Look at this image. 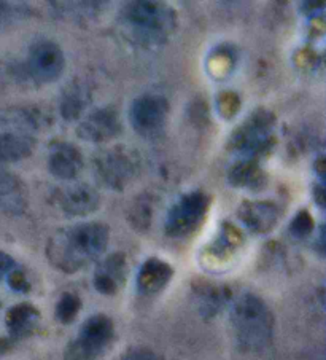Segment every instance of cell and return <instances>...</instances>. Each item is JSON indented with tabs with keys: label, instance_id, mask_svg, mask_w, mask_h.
<instances>
[{
	"label": "cell",
	"instance_id": "6da1fadb",
	"mask_svg": "<svg viewBox=\"0 0 326 360\" xmlns=\"http://www.w3.org/2000/svg\"><path fill=\"white\" fill-rule=\"evenodd\" d=\"M110 228L100 221H86L54 233L46 245L51 265L63 273H77L104 254Z\"/></svg>",
	"mask_w": 326,
	"mask_h": 360
},
{
	"label": "cell",
	"instance_id": "7a4b0ae2",
	"mask_svg": "<svg viewBox=\"0 0 326 360\" xmlns=\"http://www.w3.org/2000/svg\"><path fill=\"white\" fill-rule=\"evenodd\" d=\"M231 327L240 349L261 352L273 343L274 316L269 306L253 293H244L231 308Z\"/></svg>",
	"mask_w": 326,
	"mask_h": 360
},
{
	"label": "cell",
	"instance_id": "3957f363",
	"mask_svg": "<svg viewBox=\"0 0 326 360\" xmlns=\"http://www.w3.org/2000/svg\"><path fill=\"white\" fill-rule=\"evenodd\" d=\"M123 21L143 44H161L174 31L175 11L166 4L138 0L126 4Z\"/></svg>",
	"mask_w": 326,
	"mask_h": 360
},
{
	"label": "cell",
	"instance_id": "277c9868",
	"mask_svg": "<svg viewBox=\"0 0 326 360\" xmlns=\"http://www.w3.org/2000/svg\"><path fill=\"white\" fill-rule=\"evenodd\" d=\"M275 117L269 110L253 112L245 122L234 131L229 139V148L237 153L240 160H259L274 147Z\"/></svg>",
	"mask_w": 326,
	"mask_h": 360
},
{
	"label": "cell",
	"instance_id": "5b68a950",
	"mask_svg": "<svg viewBox=\"0 0 326 360\" xmlns=\"http://www.w3.org/2000/svg\"><path fill=\"white\" fill-rule=\"evenodd\" d=\"M210 202L212 198L202 190H195L180 196L167 212L164 224L166 235L175 239L191 236L207 217Z\"/></svg>",
	"mask_w": 326,
	"mask_h": 360
},
{
	"label": "cell",
	"instance_id": "8992f818",
	"mask_svg": "<svg viewBox=\"0 0 326 360\" xmlns=\"http://www.w3.org/2000/svg\"><path fill=\"white\" fill-rule=\"evenodd\" d=\"M115 326L105 314L88 317L65 349V360H98L110 346Z\"/></svg>",
	"mask_w": 326,
	"mask_h": 360
},
{
	"label": "cell",
	"instance_id": "52a82bcc",
	"mask_svg": "<svg viewBox=\"0 0 326 360\" xmlns=\"http://www.w3.org/2000/svg\"><path fill=\"white\" fill-rule=\"evenodd\" d=\"M169 115V101L162 94L147 93L132 101L129 122L137 134L156 137L166 128Z\"/></svg>",
	"mask_w": 326,
	"mask_h": 360
},
{
	"label": "cell",
	"instance_id": "ba28073f",
	"mask_svg": "<svg viewBox=\"0 0 326 360\" xmlns=\"http://www.w3.org/2000/svg\"><path fill=\"white\" fill-rule=\"evenodd\" d=\"M96 174L108 188L122 191L137 172L136 155L126 147H113L94 160Z\"/></svg>",
	"mask_w": 326,
	"mask_h": 360
},
{
	"label": "cell",
	"instance_id": "9c48e42d",
	"mask_svg": "<svg viewBox=\"0 0 326 360\" xmlns=\"http://www.w3.org/2000/svg\"><path fill=\"white\" fill-rule=\"evenodd\" d=\"M65 58L63 48L53 40H39L31 46L27 56V70L40 83H51L63 75Z\"/></svg>",
	"mask_w": 326,
	"mask_h": 360
},
{
	"label": "cell",
	"instance_id": "30bf717a",
	"mask_svg": "<svg viewBox=\"0 0 326 360\" xmlns=\"http://www.w3.org/2000/svg\"><path fill=\"white\" fill-rule=\"evenodd\" d=\"M122 129L118 112L113 107H100L82 120L77 128V136L82 141L102 143L118 137Z\"/></svg>",
	"mask_w": 326,
	"mask_h": 360
},
{
	"label": "cell",
	"instance_id": "8fae6325",
	"mask_svg": "<svg viewBox=\"0 0 326 360\" xmlns=\"http://www.w3.org/2000/svg\"><path fill=\"white\" fill-rule=\"evenodd\" d=\"M58 207L70 217H84L99 207V193L86 184H72L54 196Z\"/></svg>",
	"mask_w": 326,
	"mask_h": 360
},
{
	"label": "cell",
	"instance_id": "7c38bea8",
	"mask_svg": "<svg viewBox=\"0 0 326 360\" xmlns=\"http://www.w3.org/2000/svg\"><path fill=\"white\" fill-rule=\"evenodd\" d=\"M48 169L59 180H74L83 169V155L74 143L54 142L48 155Z\"/></svg>",
	"mask_w": 326,
	"mask_h": 360
},
{
	"label": "cell",
	"instance_id": "4fadbf2b",
	"mask_svg": "<svg viewBox=\"0 0 326 360\" xmlns=\"http://www.w3.org/2000/svg\"><path fill=\"white\" fill-rule=\"evenodd\" d=\"M128 262L119 252L108 255L102 260L94 273V287L102 295H115L126 282Z\"/></svg>",
	"mask_w": 326,
	"mask_h": 360
},
{
	"label": "cell",
	"instance_id": "5bb4252c",
	"mask_svg": "<svg viewBox=\"0 0 326 360\" xmlns=\"http://www.w3.org/2000/svg\"><path fill=\"white\" fill-rule=\"evenodd\" d=\"M239 220L256 235L269 233L279 220V209L270 201H244L240 204Z\"/></svg>",
	"mask_w": 326,
	"mask_h": 360
},
{
	"label": "cell",
	"instance_id": "9a60e30c",
	"mask_svg": "<svg viewBox=\"0 0 326 360\" xmlns=\"http://www.w3.org/2000/svg\"><path fill=\"white\" fill-rule=\"evenodd\" d=\"M174 276L172 266L161 259H148L138 269L137 290L143 297L156 295L166 289Z\"/></svg>",
	"mask_w": 326,
	"mask_h": 360
},
{
	"label": "cell",
	"instance_id": "2e32d148",
	"mask_svg": "<svg viewBox=\"0 0 326 360\" xmlns=\"http://www.w3.org/2000/svg\"><path fill=\"white\" fill-rule=\"evenodd\" d=\"M27 207V193L22 182L13 174L0 169V212L21 215Z\"/></svg>",
	"mask_w": 326,
	"mask_h": 360
},
{
	"label": "cell",
	"instance_id": "e0dca14e",
	"mask_svg": "<svg viewBox=\"0 0 326 360\" xmlns=\"http://www.w3.org/2000/svg\"><path fill=\"white\" fill-rule=\"evenodd\" d=\"M39 322L40 314L37 308H34L29 303L13 306L7 313V319H5L10 337L15 340L26 338L29 335H32L37 330Z\"/></svg>",
	"mask_w": 326,
	"mask_h": 360
},
{
	"label": "cell",
	"instance_id": "ac0fdd59",
	"mask_svg": "<svg viewBox=\"0 0 326 360\" xmlns=\"http://www.w3.org/2000/svg\"><path fill=\"white\" fill-rule=\"evenodd\" d=\"M91 102V89L88 88L86 83L83 82H74L64 89L59 101V109H61V115L67 122L72 120H78L86 107Z\"/></svg>",
	"mask_w": 326,
	"mask_h": 360
},
{
	"label": "cell",
	"instance_id": "d6986e66",
	"mask_svg": "<svg viewBox=\"0 0 326 360\" xmlns=\"http://www.w3.org/2000/svg\"><path fill=\"white\" fill-rule=\"evenodd\" d=\"M34 148L32 137L21 133H0V165L26 160L31 157Z\"/></svg>",
	"mask_w": 326,
	"mask_h": 360
},
{
	"label": "cell",
	"instance_id": "ffe728a7",
	"mask_svg": "<svg viewBox=\"0 0 326 360\" xmlns=\"http://www.w3.org/2000/svg\"><path fill=\"white\" fill-rule=\"evenodd\" d=\"M228 180L233 187L255 188L263 185V171L256 160H239L228 174Z\"/></svg>",
	"mask_w": 326,
	"mask_h": 360
},
{
	"label": "cell",
	"instance_id": "44dd1931",
	"mask_svg": "<svg viewBox=\"0 0 326 360\" xmlns=\"http://www.w3.org/2000/svg\"><path fill=\"white\" fill-rule=\"evenodd\" d=\"M240 244H242V235H240L237 228L225 224L221 226L219 236L215 238V241L210 244V255L221 260L228 259L239 249Z\"/></svg>",
	"mask_w": 326,
	"mask_h": 360
},
{
	"label": "cell",
	"instance_id": "7402d4cb",
	"mask_svg": "<svg viewBox=\"0 0 326 360\" xmlns=\"http://www.w3.org/2000/svg\"><path fill=\"white\" fill-rule=\"evenodd\" d=\"M82 309V300L78 298L75 293H64V295L59 298L56 304V311H54V316L61 323H70L75 321Z\"/></svg>",
	"mask_w": 326,
	"mask_h": 360
},
{
	"label": "cell",
	"instance_id": "603a6c76",
	"mask_svg": "<svg viewBox=\"0 0 326 360\" xmlns=\"http://www.w3.org/2000/svg\"><path fill=\"white\" fill-rule=\"evenodd\" d=\"M202 313L214 316L228 300V292L225 289H207L202 295Z\"/></svg>",
	"mask_w": 326,
	"mask_h": 360
},
{
	"label": "cell",
	"instance_id": "cb8c5ba5",
	"mask_svg": "<svg viewBox=\"0 0 326 360\" xmlns=\"http://www.w3.org/2000/svg\"><path fill=\"white\" fill-rule=\"evenodd\" d=\"M313 231V219L312 215L307 211H301L296 214V217L292 220V225H289V233L294 238L304 239L311 235Z\"/></svg>",
	"mask_w": 326,
	"mask_h": 360
},
{
	"label": "cell",
	"instance_id": "d4e9b609",
	"mask_svg": "<svg viewBox=\"0 0 326 360\" xmlns=\"http://www.w3.org/2000/svg\"><path fill=\"white\" fill-rule=\"evenodd\" d=\"M150 220H152V204H150L147 200L137 201L134 207L132 224H134L137 228H143L150 225Z\"/></svg>",
	"mask_w": 326,
	"mask_h": 360
},
{
	"label": "cell",
	"instance_id": "484cf974",
	"mask_svg": "<svg viewBox=\"0 0 326 360\" xmlns=\"http://www.w3.org/2000/svg\"><path fill=\"white\" fill-rule=\"evenodd\" d=\"M219 110L223 117H233L239 110V98L234 93H221Z\"/></svg>",
	"mask_w": 326,
	"mask_h": 360
},
{
	"label": "cell",
	"instance_id": "4316f807",
	"mask_svg": "<svg viewBox=\"0 0 326 360\" xmlns=\"http://www.w3.org/2000/svg\"><path fill=\"white\" fill-rule=\"evenodd\" d=\"M7 282L11 289L16 292H27L29 290V281L26 278V274H24L21 269H18V268H15L13 271L8 274Z\"/></svg>",
	"mask_w": 326,
	"mask_h": 360
},
{
	"label": "cell",
	"instance_id": "83f0119b",
	"mask_svg": "<svg viewBox=\"0 0 326 360\" xmlns=\"http://www.w3.org/2000/svg\"><path fill=\"white\" fill-rule=\"evenodd\" d=\"M119 360H162V359L152 349H147V347H137V349H131L126 352Z\"/></svg>",
	"mask_w": 326,
	"mask_h": 360
},
{
	"label": "cell",
	"instance_id": "f1b7e54d",
	"mask_svg": "<svg viewBox=\"0 0 326 360\" xmlns=\"http://www.w3.org/2000/svg\"><path fill=\"white\" fill-rule=\"evenodd\" d=\"M16 268L13 257H10L5 252H0V281L7 279L8 274Z\"/></svg>",
	"mask_w": 326,
	"mask_h": 360
},
{
	"label": "cell",
	"instance_id": "f546056e",
	"mask_svg": "<svg viewBox=\"0 0 326 360\" xmlns=\"http://www.w3.org/2000/svg\"><path fill=\"white\" fill-rule=\"evenodd\" d=\"M325 190H323V184H320L318 187L315 188V200H317V202H318V206L320 207H323L325 206Z\"/></svg>",
	"mask_w": 326,
	"mask_h": 360
},
{
	"label": "cell",
	"instance_id": "4dcf8cb0",
	"mask_svg": "<svg viewBox=\"0 0 326 360\" xmlns=\"http://www.w3.org/2000/svg\"><path fill=\"white\" fill-rule=\"evenodd\" d=\"M7 347H8V341L0 340V354H4L5 351H7Z\"/></svg>",
	"mask_w": 326,
	"mask_h": 360
},
{
	"label": "cell",
	"instance_id": "1f68e13d",
	"mask_svg": "<svg viewBox=\"0 0 326 360\" xmlns=\"http://www.w3.org/2000/svg\"><path fill=\"white\" fill-rule=\"evenodd\" d=\"M5 10H7V5H5L4 2H0V18L5 15Z\"/></svg>",
	"mask_w": 326,
	"mask_h": 360
}]
</instances>
